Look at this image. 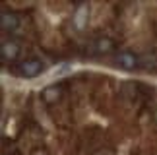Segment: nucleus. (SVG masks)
Listing matches in <instances>:
<instances>
[{
  "instance_id": "4",
  "label": "nucleus",
  "mask_w": 157,
  "mask_h": 155,
  "mask_svg": "<svg viewBox=\"0 0 157 155\" xmlns=\"http://www.w3.org/2000/svg\"><path fill=\"white\" fill-rule=\"evenodd\" d=\"M0 52H2L4 60H14L20 55V47H17L16 41H4L2 47H0Z\"/></svg>"
},
{
  "instance_id": "1",
  "label": "nucleus",
  "mask_w": 157,
  "mask_h": 155,
  "mask_svg": "<svg viewBox=\"0 0 157 155\" xmlns=\"http://www.w3.org/2000/svg\"><path fill=\"white\" fill-rule=\"evenodd\" d=\"M87 20H89V6L87 4H80L76 10V14L72 16V23L78 31H82L83 27L87 25Z\"/></svg>"
},
{
  "instance_id": "5",
  "label": "nucleus",
  "mask_w": 157,
  "mask_h": 155,
  "mask_svg": "<svg viewBox=\"0 0 157 155\" xmlns=\"http://www.w3.org/2000/svg\"><path fill=\"white\" fill-rule=\"evenodd\" d=\"M117 62H118V66H122L124 70H132L136 66V56L132 55V52H120L117 56Z\"/></svg>"
},
{
  "instance_id": "6",
  "label": "nucleus",
  "mask_w": 157,
  "mask_h": 155,
  "mask_svg": "<svg viewBox=\"0 0 157 155\" xmlns=\"http://www.w3.org/2000/svg\"><path fill=\"white\" fill-rule=\"evenodd\" d=\"M111 47H113V43L109 39L97 41V52H109V51H111Z\"/></svg>"
},
{
  "instance_id": "2",
  "label": "nucleus",
  "mask_w": 157,
  "mask_h": 155,
  "mask_svg": "<svg viewBox=\"0 0 157 155\" xmlns=\"http://www.w3.org/2000/svg\"><path fill=\"white\" fill-rule=\"evenodd\" d=\"M0 25H2L4 31L17 33L21 29V21H20V17H17V16L8 14V12H2V16H0Z\"/></svg>"
},
{
  "instance_id": "3",
  "label": "nucleus",
  "mask_w": 157,
  "mask_h": 155,
  "mask_svg": "<svg viewBox=\"0 0 157 155\" xmlns=\"http://www.w3.org/2000/svg\"><path fill=\"white\" fill-rule=\"evenodd\" d=\"M41 70H43V64H41V60H37V58L27 60V62H23L20 66V72L25 78H35L37 74H41Z\"/></svg>"
},
{
  "instance_id": "7",
  "label": "nucleus",
  "mask_w": 157,
  "mask_h": 155,
  "mask_svg": "<svg viewBox=\"0 0 157 155\" xmlns=\"http://www.w3.org/2000/svg\"><path fill=\"white\" fill-rule=\"evenodd\" d=\"M56 97H58V91H56V89L49 87V89L45 91V101H49V103H52V101L56 99Z\"/></svg>"
}]
</instances>
